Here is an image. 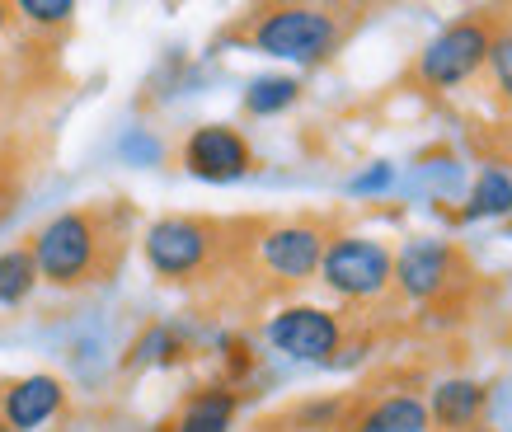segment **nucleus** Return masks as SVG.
I'll use <instances>...</instances> for the list:
<instances>
[{"instance_id": "19", "label": "nucleus", "mask_w": 512, "mask_h": 432, "mask_svg": "<svg viewBox=\"0 0 512 432\" xmlns=\"http://www.w3.org/2000/svg\"><path fill=\"white\" fill-rule=\"evenodd\" d=\"M381 184H390V165H376L372 174H362V179H357V193H367V188H381Z\"/></svg>"}, {"instance_id": "13", "label": "nucleus", "mask_w": 512, "mask_h": 432, "mask_svg": "<svg viewBox=\"0 0 512 432\" xmlns=\"http://www.w3.org/2000/svg\"><path fill=\"white\" fill-rule=\"evenodd\" d=\"M235 418V395L231 390H202L193 395L174 432H226Z\"/></svg>"}, {"instance_id": "3", "label": "nucleus", "mask_w": 512, "mask_h": 432, "mask_svg": "<svg viewBox=\"0 0 512 432\" xmlns=\"http://www.w3.org/2000/svg\"><path fill=\"white\" fill-rule=\"evenodd\" d=\"M353 19V10H339V5H268V10H254L240 33L259 52L282 62H325L348 38Z\"/></svg>"}, {"instance_id": "8", "label": "nucleus", "mask_w": 512, "mask_h": 432, "mask_svg": "<svg viewBox=\"0 0 512 432\" xmlns=\"http://www.w3.org/2000/svg\"><path fill=\"white\" fill-rule=\"evenodd\" d=\"M184 170L207 184H231L240 174L254 170V151L249 141L226 123H207L198 132H188L184 141Z\"/></svg>"}, {"instance_id": "4", "label": "nucleus", "mask_w": 512, "mask_h": 432, "mask_svg": "<svg viewBox=\"0 0 512 432\" xmlns=\"http://www.w3.org/2000/svg\"><path fill=\"white\" fill-rule=\"evenodd\" d=\"M498 33L484 24V19H456L451 29H442L433 43L423 47L419 57V80L433 85V90H456L466 85L470 76H480L489 66V52H494Z\"/></svg>"}, {"instance_id": "9", "label": "nucleus", "mask_w": 512, "mask_h": 432, "mask_svg": "<svg viewBox=\"0 0 512 432\" xmlns=\"http://www.w3.org/2000/svg\"><path fill=\"white\" fill-rule=\"evenodd\" d=\"M451 278V249L442 240H409L395 259V282H400L404 296L414 301H428L447 287Z\"/></svg>"}, {"instance_id": "15", "label": "nucleus", "mask_w": 512, "mask_h": 432, "mask_svg": "<svg viewBox=\"0 0 512 432\" xmlns=\"http://www.w3.org/2000/svg\"><path fill=\"white\" fill-rule=\"evenodd\" d=\"M296 94H301V80H292V76H259L245 90V108L254 113V118H273V113H282V108L296 104Z\"/></svg>"}, {"instance_id": "18", "label": "nucleus", "mask_w": 512, "mask_h": 432, "mask_svg": "<svg viewBox=\"0 0 512 432\" xmlns=\"http://www.w3.org/2000/svg\"><path fill=\"white\" fill-rule=\"evenodd\" d=\"M489 66H494V85L503 90V99L512 104V33H498V38H494Z\"/></svg>"}, {"instance_id": "1", "label": "nucleus", "mask_w": 512, "mask_h": 432, "mask_svg": "<svg viewBox=\"0 0 512 432\" xmlns=\"http://www.w3.org/2000/svg\"><path fill=\"white\" fill-rule=\"evenodd\" d=\"M127 207H76V212L52 216L33 235V263L38 278L52 287H90L109 282L113 268L123 263L127 249Z\"/></svg>"}, {"instance_id": "10", "label": "nucleus", "mask_w": 512, "mask_h": 432, "mask_svg": "<svg viewBox=\"0 0 512 432\" xmlns=\"http://www.w3.org/2000/svg\"><path fill=\"white\" fill-rule=\"evenodd\" d=\"M66 390L57 376H24V381H15V386L5 390V400H0V418L10 423L15 432H29L38 428V423H47V418L62 409Z\"/></svg>"}, {"instance_id": "5", "label": "nucleus", "mask_w": 512, "mask_h": 432, "mask_svg": "<svg viewBox=\"0 0 512 432\" xmlns=\"http://www.w3.org/2000/svg\"><path fill=\"white\" fill-rule=\"evenodd\" d=\"M320 273H325L329 292L367 301V296H381L395 282V254L386 245L367 240V235H334L325 245Z\"/></svg>"}, {"instance_id": "2", "label": "nucleus", "mask_w": 512, "mask_h": 432, "mask_svg": "<svg viewBox=\"0 0 512 432\" xmlns=\"http://www.w3.org/2000/svg\"><path fill=\"white\" fill-rule=\"evenodd\" d=\"M245 226L235 221H212V216H160L146 231V263L165 282L212 278L240 254Z\"/></svg>"}, {"instance_id": "14", "label": "nucleus", "mask_w": 512, "mask_h": 432, "mask_svg": "<svg viewBox=\"0 0 512 432\" xmlns=\"http://www.w3.org/2000/svg\"><path fill=\"white\" fill-rule=\"evenodd\" d=\"M512 212V174L489 165L475 179V193L466 202V221H489V216H508Z\"/></svg>"}, {"instance_id": "17", "label": "nucleus", "mask_w": 512, "mask_h": 432, "mask_svg": "<svg viewBox=\"0 0 512 432\" xmlns=\"http://www.w3.org/2000/svg\"><path fill=\"white\" fill-rule=\"evenodd\" d=\"M19 15L33 24H66L76 15V5L71 0H19Z\"/></svg>"}, {"instance_id": "20", "label": "nucleus", "mask_w": 512, "mask_h": 432, "mask_svg": "<svg viewBox=\"0 0 512 432\" xmlns=\"http://www.w3.org/2000/svg\"><path fill=\"white\" fill-rule=\"evenodd\" d=\"M5 19H10V5H0V29H5Z\"/></svg>"}, {"instance_id": "12", "label": "nucleus", "mask_w": 512, "mask_h": 432, "mask_svg": "<svg viewBox=\"0 0 512 432\" xmlns=\"http://www.w3.org/2000/svg\"><path fill=\"white\" fill-rule=\"evenodd\" d=\"M428 428V409L414 395H390V400L372 404L357 418V432H423Z\"/></svg>"}, {"instance_id": "7", "label": "nucleus", "mask_w": 512, "mask_h": 432, "mask_svg": "<svg viewBox=\"0 0 512 432\" xmlns=\"http://www.w3.org/2000/svg\"><path fill=\"white\" fill-rule=\"evenodd\" d=\"M339 339H343L339 315H329L320 306H292L273 315V324H268V343L278 353L296 357V362H334Z\"/></svg>"}, {"instance_id": "11", "label": "nucleus", "mask_w": 512, "mask_h": 432, "mask_svg": "<svg viewBox=\"0 0 512 432\" xmlns=\"http://www.w3.org/2000/svg\"><path fill=\"white\" fill-rule=\"evenodd\" d=\"M484 414V386L475 381H447L433 390V423L447 432H470Z\"/></svg>"}, {"instance_id": "6", "label": "nucleus", "mask_w": 512, "mask_h": 432, "mask_svg": "<svg viewBox=\"0 0 512 432\" xmlns=\"http://www.w3.org/2000/svg\"><path fill=\"white\" fill-rule=\"evenodd\" d=\"M329 235L315 221H287V226H268L254 235V254L259 268L278 282H306L325 259Z\"/></svg>"}, {"instance_id": "16", "label": "nucleus", "mask_w": 512, "mask_h": 432, "mask_svg": "<svg viewBox=\"0 0 512 432\" xmlns=\"http://www.w3.org/2000/svg\"><path fill=\"white\" fill-rule=\"evenodd\" d=\"M33 287H38V263H33L29 249L0 254V301H5V306H19Z\"/></svg>"}]
</instances>
